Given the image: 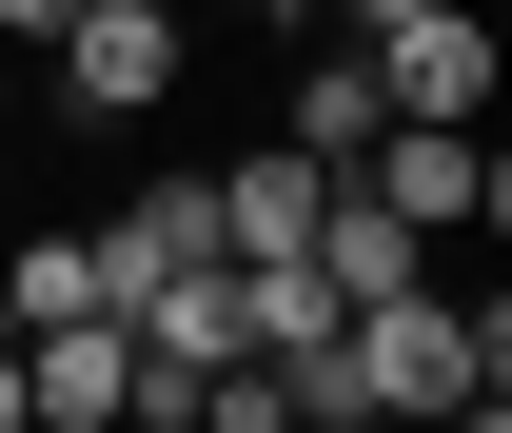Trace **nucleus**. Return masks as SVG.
I'll use <instances>...</instances> for the list:
<instances>
[{
	"label": "nucleus",
	"instance_id": "4",
	"mask_svg": "<svg viewBox=\"0 0 512 433\" xmlns=\"http://www.w3.org/2000/svg\"><path fill=\"white\" fill-rule=\"evenodd\" d=\"M375 99L394 119H493V20H473V0H414V20H375Z\"/></svg>",
	"mask_w": 512,
	"mask_h": 433
},
{
	"label": "nucleus",
	"instance_id": "2",
	"mask_svg": "<svg viewBox=\"0 0 512 433\" xmlns=\"http://www.w3.org/2000/svg\"><path fill=\"white\" fill-rule=\"evenodd\" d=\"M355 197H375V217H414V237H453V217L493 237V217H512V158H493V138H453V119H394L375 158H355Z\"/></svg>",
	"mask_w": 512,
	"mask_h": 433
},
{
	"label": "nucleus",
	"instance_id": "6",
	"mask_svg": "<svg viewBox=\"0 0 512 433\" xmlns=\"http://www.w3.org/2000/svg\"><path fill=\"white\" fill-rule=\"evenodd\" d=\"M99 315H138L158 296V276H197V256H217V178H158V197H119V217H99Z\"/></svg>",
	"mask_w": 512,
	"mask_h": 433
},
{
	"label": "nucleus",
	"instance_id": "8",
	"mask_svg": "<svg viewBox=\"0 0 512 433\" xmlns=\"http://www.w3.org/2000/svg\"><path fill=\"white\" fill-rule=\"evenodd\" d=\"M276 138H296L316 178H355V158L394 138V99H375V40H316V60H296V119H276Z\"/></svg>",
	"mask_w": 512,
	"mask_h": 433
},
{
	"label": "nucleus",
	"instance_id": "13",
	"mask_svg": "<svg viewBox=\"0 0 512 433\" xmlns=\"http://www.w3.org/2000/svg\"><path fill=\"white\" fill-rule=\"evenodd\" d=\"M0 119H20V60H0Z\"/></svg>",
	"mask_w": 512,
	"mask_h": 433
},
{
	"label": "nucleus",
	"instance_id": "10",
	"mask_svg": "<svg viewBox=\"0 0 512 433\" xmlns=\"http://www.w3.org/2000/svg\"><path fill=\"white\" fill-rule=\"evenodd\" d=\"M0 315H20V335H40V315H99V256H79V237H20V256H0Z\"/></svg>",
	"mask_w": 512,
	"mask_h": 433
},
{
	"label": "nucleus",
	"instance_id": "1",
	"mask_svg": "<svg viewBox=\"0 0 512 433\" xmlns=\"http://www.w3.org/2000/svg\"><path fill=\"white\" fill-rule=\"evenodd\" d=\"M355 335V394H375V433H453L473 394H512V315L493 296H375V315H335Z\"/></svg>",
	"mask_w": 512,
	"mask_h": 433
},
{
	"label": "nucleus",
	"instance_id": "3",
	"mask_svg": "<svg viewBox=\"0 0 512 433\" xmlns=\"http://www.w3.org/2000/svg\"><path fill=\"white\" fill-rule=\"evenodd\" d=\"M40 60H60L79 119H158V99H178V0H79Z\"/></svg>",
	"mask_w": 512,
	"mask_h": 433
},
{
	"label": "nucleus",
	"instance_id": "9",
	"mask_svg": "<svg viewBox=\"0 0 512 433\" xmlns=\"http://www.w3.org/2000/svg\"><path fill=\"white\" fill-rule=\"evenodd\" d=\"M316 158H296V138H276V158H217V256H296V237H316Z\"/></svg>",
	"mask_w": 512,
	"mask_h": 433
},
{
	"label": "nucleus",
	"instance_id": "5",
	"mask_svg": "<svg viewBox=\"0 0 512 433\" xmlns=\"http://www.w3.org/2000/svg\"><path fill=\"white\" fill-rule=\"evenodd\" d=\"M119 394H138L119 315H40V335H20V433H119Z\"/></svg>",
	"mask_w": 512,
	"mask_h": 433
},
{
	"label": "nucleus",
	"instance_id": "7",
	"mask_svg": "<svg viewBox=\"0 0 512 433\" xmlns=\"http://www.w3.org/2000/svg\"><path fill=\"white\" fill-rule=\"evenodd\" d=\"M296 256H316V296H335V315H375V296H414V276H434V237H414V217H375L355 178L316 197V237H296Z\"/></svg>",
	"mask_w": 512,
	"mask_h": 433
},
{
	"label": "nucleus",
	"instance_id": "12",
	"mask_svg": "<svg viewBox=\"0 0 512 433\" xmlns=\"http://www.w3.org/2000/svg\"><path fill=\"white\" fill-rule=\"evenodd\" d=\"M256 20H296V40H316V20H335V0H256Z\"/></svg>",
	"mask_w": 512,
	"mask_h": 433
},
{
	"label": "nucleus",
	"instance_id": "11",
	"mask_svg": "<svg viewBox=\"0 0 512 433\" xmlns=\"http://www.w3.org/2000/svg\"><path fill=\"white\" fill-rule=\"evenodd\" d=\"M60 20H79V0H0V60H20V40H60Z\"/></svg>",
	"mask_w": 512,
	"mask_h": 433
}]
</instances>
